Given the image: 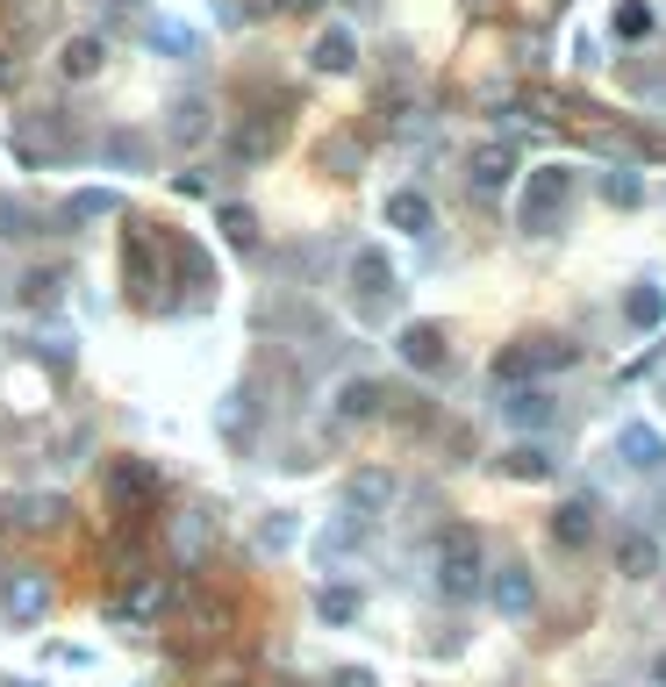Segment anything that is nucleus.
<instances>
[{
	"mask_svg": "<svg viewBox=\"0 0 666 687\" xmlns=\"http://www.w3.org/2000/svg\"><path fill=\"white\" fill-rule=\"evenodd\" d=\"M502 165H509L502 150H480V187H495V179H502Z\"/></svg>",
	"mask_w": 666,
	"mask_h": 687,
	"instance_id": "9",
	"label": "nucleus"
},
{
	"mask_svg": "<svg viewBox=\"0 0 666 687\" xmlns=\"http://www.w3.org/2000/svg\"><path fill=\"white\" fill-rule=\"evenodd\" d=\"M8 608H14V616H43V587H37V580H29L22 594H8Z\"/></svg>",
	"mask_w": 666,
	"mask_h": 687,
	"instance_id": "5",
	"label": "nucleus"
},
{
	"mask_svg": "<svg viewBox=\"0 0 666 687\" xmlns=\"http://www.w3.org/2000/svg\"><path fill=\"white\" fill-rule=\"evenodd\" d=\"M587 530H595V516H587V509H566V523H559V538H566V544H581Z\"/></svg>",
	"mask_w": 666,
	"mask_h": 687,
	"instance_id": "6",
	"label": "nucleus"
},
{
	"mask_svg": "<svg viewBox=\"0 0 666 687\" xmlns=\"http://www.w3.org/2000/svg\"><path fill=\"white\" fill-rule=\"evenodd\" d=\"M352 608H358V602H352V594H344V587H330V594H323V616H337V623H344V616H352Z\"/></svg>",
	"mask_w": 666,
	"mask_h": 687,
	"instance_id": "8",
	"label": "nucleus"
},
{
	"mask_svg": "<svg viewBox=\"0 0 666 687\" xmlns=\"http://www.w3.org/2000/svg\"><path fill=\"white\" fill-rule=\"evenodd\" d=\"M395 222H416V229H423V222H430V208H423V201H408V194H402V201H395Z\"/></svg>",
	"mask_w": 666,
	"mask_h": 687,
	"instance_id": "10",
	"label": "nucleus"
},
{
	"mask_svg": "<svg viewBox=\"0 0 666 687\" xmlns=\"http://www.w3.org/2000/svg\"><path fill=\"white\" fill-rule=\"evenodd\" d=\"M495 602H502V608H509V616H523V608H531V602H538V587H531V573H523V566H509L502 580H495Z\"/></svg>",
	"mask_w": 666,
	"mask_h": 687,
	"instance_id": "3",
	"label": "nucleus"
},
{
	"mask_svg": "<svg viewBox=\"0 0 666 687\" xmlns=\"http://www.w3.org/2000/svg\"><path fill=\"white\" fill-rule=\"evenodd\" d=\"M480 587V552L466 538H451L445 544V594H474Z\"/></svg>",
	"mask_w": 666,
	"mask_h": 687,
	"instance_id": "2",
	"label": "nucleus"
},
{
	"mask_svg": "<svg viewBox=\"0 0 666 687\" xmlns=\"http://www.w3.org/2000/svg\"><path fill=\"white\" fill-rule=\"evenodd\" d=\"M624 566H631V573H653V544L631 538V544H624Z\"/></svg>",
	"mask_w": 666,
	"mask_h": 687,
	"instance_id": "7",
	"label": "nucleus"
},
{
	"mask_svg": "<svg viewBox=\"0 0 666 687\" xmlns=\"http://www.w3.org/2000/svg\"><path fill=\"white\" fill-rule=\"evenodd\" d=\"M659 680H666V659H659Z\"/></svg>",
	"mask_w": 666,
	"mask_h": 687,
	"instance_id": "11",
	"label": "nucleus"
},
{
	"mask_svg": "<svg viewBox=\"0 0 666 687\" xmlns=\"http://www.w3.org/2000/svg\"><path fill=\"white\" fill-rule=\"evenodd\" d=\"M566 187H573V179L559 173V165H544L538 187L523 194V222H552V216H559V201H566Z\"/></svg>",
	"mask_w": 666,
	"mask_h": 687,
	"instance_id": "1",
	"label": "nucleus"
},
{
	"mask_svg": "<svg viewBox=\"0 0 666 687\" xmlns=\"http://www.w3.org/2000/svg\"><path fill=\"white\" fill-rule=\"evenodd\" d=\"M624 451H631V466H659V458H666V445H659L653 430H631V437H624Z\"/></svg>",
	"mask_w": 666,
	"mask_h": 687,
	"instance_id": "4",
	"label": "nucleus"
}]
</instances>
